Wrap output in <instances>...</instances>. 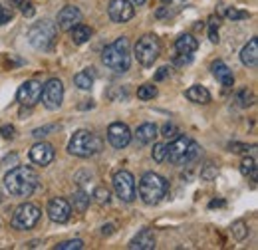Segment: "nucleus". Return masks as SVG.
Listing matches in <instances>:
<instances>
[{
  "label": "nucleus",
  "mask_w": 258,
  "mask_h": 250,
  "mask_svg": "<svg viewBox=\"0 0 258 250\" xmlns=\"http://www.w3.org/2000/svg\"><path fill=\"white\" fill-rule=\"evenodd\" d=\"M38 185L40 179L32 167H14L4 177V189L12 197H30Z\"/></svg>",
  "instance_id": "1"
},
{
  "label": "nucleus",
  "mask_w": 258,
  "mask_h": 250,
  "mask_svg": "<svg viewBox=\"0 0 258 250\" xmlns=\"http://www.w3.org/2000/svg\"><path fill=\"white\" fill-rule=\"evenodd\" d=\"M101 62L105 64V68H109L115 74H125L131 66V56H129V40L125 36L117 38L113 44L103 48L101 54Z\"/></svg>",
  "instance_id": "2"
},
{
  "label": "nucleus",
  "mask_w": 258,
  "mask_h": 250,
  "mask_svg": "<svg viewBox=\"0 0 258 250\" xmlns=\"http://www.w3.org/2000/svg\"><path fill=\"white\" fill-rule=\"evenodd\" d=\"M201 153V147L199 143L185 137V135H177L169 145H167V155L165 159L171 163V165H189L193 163L195 159Z\"/></svg>",
  "instance_id": "3"
},
{
  "label": "nucleus",
  "mask_w": 258,
  "mask_h": 250,
  "mask_svg": "<svg viewBox=\"0 0 258 250\" xmlns=\"http://www.w3.org/2000/svg\"><path fill=\"white\" fill-rule=\"evenodd\" d=\"M169 193V183L159 173H145L139 181V197L145 205H159Z\"/></svg>",
  "instance_id": "4"
},
{
  "label": "nucleus",
  "mask_w": 258,
  "mask_h": 250,
  "mask_svg": "<svg viewBox=\"0 0 258 250\" xmlns=\"http://www.w3.org/2000/svg\"><path fill=\"white\" fill-rule=\"evenodd\" d=\"M101 147H103L101 139L97 137L96 133L88 131V129H80V131H76V133L72 135L70 143H68V151H70L72 155L82 157V159H88V157L99 153Z\"/></svg>",
  "instance_id": "5"
},
{
  "label": "nucleus",
  "mask_w": 258,
  "mask_h": 250,
  "mask_svg": "<svg viewBox=\"0 0 258 250\" xmlns=\"http://www.w3.org/2000/svg\"><path fill=\"white\" fill-rule=\"evenodd\" d=\"M58 38V24L52 22V20H42V22H36L32 28L28 30V42L32 44V48L36 50H50L54 46Z\"/></svg>",
  "instance_id": "6"
},
{
  "label": "nucleus",
  "mask_w": 258,
  "mask_h": 250,
  "mask_svg": "<svg viewBox=\"0 0 258 250\" xmlns=\"http://www.w3.org/2000/svg\"><path fill=\"white\" fill-rule=\"evenodd\" d=\"M161 54V42L155 34H145L135 44V58L141 66H153Z\"/></svg>",
  "instance_id": "7"
},
{
  "label": "nucleus",
  "mask_w": 258,
  "mask_h": 250,
  "mask_svg": "<svg viewBox=\"0 0 258 250\" xmlns=\"http://www.w3.org/2000/svg\"><path fill=\"white\" fill-rule=\"evenodd\" d=\"M42 217V211L32 205V203H24V205H20L16 211H14V215H12V226L16 228V230H30L34 228L36 224H38V220Z\"/></svg>",
  "instance_id": "8"
},
{
  "label": "nucleus",
  "mask_w": 258,
  "mask_h": 250,
  "mask_svg": "<svg viewBox=\"0 0 258 250\" xmlns=\"http://www.w3.org/2000/svg\"><path fill=\"white\" fill-rule=\"evenodd\" d=\"M40 99H42L46 109L56 111L62 105V101H64V84H62V80H58V78L48 80L42 86V97Z\"/></svg>",
  "instance_id": "9"
},
{
  "label": "nucleus",
  "mask_w": 258,
  "mask_h": 250,
  "mask_svg": "<svg viewBox=\"0 0 258 250\" xmlns=\"http://www.w3.org/2000/svg\"><path fill=\"white\" fill-rule=\"evenodd\" d=\"M113 191L123 203H133L137 197V185L135 177L129 171H117L113 175Z\"/></svg>",
  "instance_id": "10"
},
{
  "label": "nucleus",
  "mask_w": 258,
  "mask_h": 250,
  "mask_svg": "<svg viewBox=\"0 0 258 250\" xmlns=\"http://www.w3.org/2000/svg\"><path fill=\"white\" fill-rule=\"evenodd\" d=\"M107 14H109L111 22L125 24L135 16V6L129 0H111L107 6Z\"/></svg>",
  "instance_id": "11"
},
{
  "label": "nucleus",
  "mask_w": 258,
  "mask_h": 250,
  "mask_svg": "<svg viewBox=\"0 0 258 250\" xmlns=\"http://www.w3.org/2000/svg\"><path fill=\"white\" fill-rule=\"evenodd\" d=\"M42 97V84L38 80H28L24 82L20 88H18V94H16V99L20 105H26V107H32L40 101Z\"/></svg>",
  "instance_id": "12"
},
{
  "label": "nucleus",
  "mask_w": 258,
  "mask_h": 250,
  "mask_svg": "<svg viewBox=\"0 0 258 250\" xmlns=\"http://www.w3.org/2000/svg\"><path fill=\"white\" fill-rule=\"evenodd\" d=\"M107 141L111 143V147L115 149H125L131 143V131L125 123L121 121H113L107 127Z\"/></svg>",
  "instance_id": "13"
},
{
  "label": "nucleus",
  "mask_w": 258,
  "mask_h": 250,
  "mask_svg": "<svg viewBox=\"0 0 258 250\" xmlns=\"http://www.w3.org/2000/svg\"><path fill=\"white\" fill-rule=\"evenodd\" d=\"M48 217L52 222H58V224H64L72 217V205L62 199V197H56L48 203Z\"/></svg>",
  "instance_id": "14"
},
{
  "label": "nucleus",
  "mask_w": 258,
  "mask_h": 250,
  "mask_svg": "<svg viewBox=\"0 0 258 250\" xmlns=\"http://www.w3.org/2000/svg\"><path fill=\"white\" fill-rule=\"evenodd\" d=\"M56 157V151H54V145L46 143V141H40L36 143L32 149H30V159L32 163L40 165V167H48Z\"/></svg>",
  "instance_id": "15"
},
{
  "label": "nucleus",
  "mask_w": 258,
  "mask_h": 250,
  "mask_svg": "<svg viewBox=\"0 0 258 250\" xmlns=\"http://www.w3.org/2000/svg\"><path fill=\"white\" fill-rule=\"evenodd\" d=\"M82 22V12L78 6H64L60 12H58V26L62 30H72L76 24Z\"/></svg>",
  "instance_id": "16"
},
{
  "label": "nucleus",
  "mask_w": 258,
  "mask_h": 250,
  "mask_svg": "<svg viewBox=\"0 0 258 250\" xmlns=\"http://www.w3.org/2000/svg\"><path fill=\"white\" fill-rule=\"evenodd\" d=\"M129 248L131 250H153L155 248V234H153V230H149V228L139 230V232L131 238Z\"/></svg>",
  "instance_id": "17"
},
{
  "label": "nucleus",
  "mask_w": 258,
  "mask_h": 250,
  "mask_svg": "<svg viewBox=\"0 0 258 250\" xmlns=\"http://www.w3.org/2000/svg\"><path fill=\"white\" fill-rule=\"evenodd\" d=\"M157 135H159L157 125L147 121V123H141L137 127V131H135V141H137L139 145H149V143H153V141L157 139Z\"/></svg>",
  "instance_id": "18"
},
{
  "label": "nucleus",
  "mask_w": 258,
  "mask_h": 250,
  "mask_svg": "<svg viewBox=\"0 0 258 250\" xmlns=\"http://www.w3.org/2000/svg\"><path fill=\"white\" fill-rule=\"evenodd\" d=\"M211 70H213V76L225 86V88H232L234 86V76H232V70L226 66L225 62H221V60H217V62L211 66Z\"/></svg>",
  "instance_id": "19"
},
{
  "label": "nucleus",
  "mask_w": 258,
  "mask_h": 250,
  "mask_svg": "<svg viewBox=\"0 0 258 250\" xmlns=\"http://www.w3.org/2000/svg\"><path fill=\"white\" fill-rule=\"evenodd\" d=\"M240 62L244 64V66H248V68H256V64H258V40L256 38H252V40L242 48V52H240Z\"/></svg>",
  "instance_id": "20"
},
{
  "label": "nucleus",
  "mask_w": 258,
  "mask_h": 250,
  "mask_svg": "<svg viewBox=\"0 0 258 250\" xmlns=\"http://www.w3.org/2000/svg\"><path fill=\"white\" fill-rule=\"evenodd\" d=\"M197 48H199V42L193 34H183L175 40V50L179 54H193L197 52Z\"/></svg>",
  "instance_id": "21"
},
{
  "label": "nucleus",
  "mask_w": 258,
  "mask_h": 250,
  "mask_svg": "<svg viewBox=\"0 0 258 250\" xmlns=\"http://www.w3.org/2000/svg\"><path fill=\"white\" fill-rule=\"evenodd\" d=\"M94 80H96L94 68H86V70H82V72H78V74L74 76V86L80 88V90H92Z\"/></svg>",
  "instance_id": "22"
},
{
  "label": "nucleus",
  "mask_w": 258,
  "mask_h": 250,
  "mask_svg": "<svg viewBox=\"0 0 258 250\" xmlns=\"http://www.w3.org/2000/svg\"><path fill=\"white\" fill-rule=\"evenodd\" d=\"M185 97L189 99V101H193V103H209L211 101V94H209V90L205 88V86H191L187 92H185Z\"/></svg>",
  "instance_id": "23"
},
{
  "label": "nucleus",
  "mask_w": 258,
  "mask_h": 250,
  "mask_svg": "<svg viewBox=\"0 0 258 250\" xmlns=\"http://www.w3.org/2000/svg\"><path fill=\"white\" fill-rule=\"evenodd\" d=\"M70 36H72V42H74L76 46H82V44H86V42L92 38V28H88V26H84V24H76V26L70 30Z\"/></svg>",
  "instance_id": "24"
},
{
  "label": "nucleus",
  "mask_w": 258,
  "mask_h": 250,
  "mask_svg": "<svg viewBox=\"0 0 258 250\" xmlns=\"http://www.w3.org/2000/svg\"><path fill=\"white\" fill-rule=\"evenodd\" d=\"M90 201H92V197H90L86 191H82V189H78V191L74 193V199H72L74 209L80 211V213H84V211L90 207Z\"/></svg>",
  "instance_id": "25"
},
{
  "label": "nucleus",
  "mask_w": 258,
  "mask_h": 250,
  "mask_svg": "<svg viewBox=\"0 0 258 250\" xmlns=\"http://www.w3.org/2000/svg\"><path fill=\"white\" fill-rule=\"evenodd\" d=\"M240 173L244 177H250L252 181H256V159L254 157H244L240 161Z\"/></svg>",
  "instance_id": "26"
},
{
  "label": "nucleus",
  "mask_w": 258,
  "mask_h": 250,
  "mask_svg": "<svg viewBox=\"0 0 258 250\" xmlns=\"http://www.w3.org/2000/svg\"><path fill=\"white\" fill-rule=\"evenodd\" d=\"M230 232H232V236H234L236 240H244V238L248 236V226H246L244 220H236V222H232Z\"/></svg>",
  "instance_id": "27"
},
{
  "label": "nucleus",
  "mask_w": 258,
  "mask_h": 250,
  "mask_svg": "<svg viewBox=\"0 0 258 250\" xmlns=\"http://www.w3.org/2000/svg\"><path fill=\"white\" fill-rule=\"evenodd\" d=\"M236 103H238L240 107H250V105H254V94L248 92V90H240V92L236 94Z\"/></svg>",
  "instance_id": "28"
},
{
  "label": "nucleus",
  "mask_w": 258,
  "mask_h": 250,
  "mask_svg": "<svg viewBox=\"0 0 258 250\" xmlns=\"http://www.w3.org/2000/svg\"><path fill=\"white\" fill-rule=\"evenodd\" d=\"M137 97H139V99H143V101L153 99V97H157V88H155V86H151V84H145V86H141V88L137 90Z\"/></svg>",
  "instance_id": "29"
},
{
  "label": "nucleus",
  "mask_w": 258,
  "mask_h": 250,
  "mask_svg": "<svg viewBox=\"0 0 258 250\" xmlns=\"http://www.w3.org/2000/svg\"><path fill=\"white\" fill-rule=\"evenodd\" d=\"M92 199L96 201L97 205H107L111 197H109V191L105 187H97L96 191H94V195H92Z\"/></svg>",
  "instance_id": "30"
},
{
  "label": "nucleus",
  "mask_w": 258,
  "mask_h": 250,
  "mask_svg": "<svg viewBox=\"0 0 258 250\" xmlns=\"http://www.w3.org/2000/svg\"><path fill=\"white\" fill-rule=\"evenodd\" d=\"M226 18H228V20H232V22H236V20H246V18H250V14H248L246 10L228 8V10H226Z\"/></svg>",
  "instance_id": "31"
},
{
  "label": "nucleus",
  "mask_w": 258,
  "mask_h": 250,
  "mask_svg": "<svg viewBox=\"0 0 258 250\" xmlns=\"http://www.w3.org/2000/svg\"><path fill=\"white\" fill-rule=\"evenodd\" d=\"M84 248V240L82 238H74V240H66V242H60L56 250H82Z\"/></svg>",
  "instance_id": "32"
},
{
  "label": "nucleus",
  "mask_w": 258,
  "mask_h": 250,
  "mask_svg": "<svg viewBox=\"0 0 258 250\" xmlns=\"http://www.w3.org/2000/svg\"><path fill=\"white\" fill-rule=\"evenodd\" d=\"M151 155H153V159H155L157 163H163V161H165V155H167V145H165V143H155Z\"/></svg>",
  "instance_id": "33"
},
{
  "label": "nucleus",
  "mask_w": 258,
  "mask_h": 250,
  "mask_svg": "<svg viewBox=\"0 0 258 250\" xmlns=\"http://www.w3.org/2000/svg\"><path fill=\"white\" fill-rule=\"evenodd\" d=\"M161 135L165 139H175V137L179 135V127L175 123H165L161 129Z\"/></svg>",
  "instance_id": "34"
},
{
  "label": "nucleus",
  "mask_w": 258,
  "mask_h": 250,
  "mask_svg": "<svg viewBox=\"0 0 258 250\" xmlns=\"http://www.w3.org/2000/svg\"><path fill=\"white\" fill-rule=\"evenodd\" d=\"M56 129V125H46V127H38V129H34L32 135L36 139H40V137H46V135H50V131H54Z\"/></svg>",
  "instance_id": "35"
},
{
  "label": "nucleus",
  "mask_w": 258,
  "mask_h": 250,
  "mask_svg": "<svg viewBox=\"0 0 258 250\" xmlns=\"http://www.w3.org/2000/svg\"><path fill=\"white\" fill-rule=\"evenodd\" d=\"M219 175V171H217V167H207L203 173H201V179L203 181H213L215 177Z\"/></svg>",
  "instance_id": "36"
},
{
  "label": "nucleus",
  "mask_w": 258,
  "mask_h": 250,
  "mask_svg": "<svg viewBox=\"0 0 258 250\" xmlns=\"http://www.w3.org/2000/svg\"><path fill=\"white\" fill-rule=\"evenodd\" d=\"M14 133H16L14 125H2V127H0V135H2L4 139H14Z\"/></svg>",
  "instance_id": "37"
},
{
  "label": "nucleus",
  "mask_w": 258,
  "mask_h": 250,
  "mask_svg": "<svg viewBox=\"0 0 258 250\" xmlns=\"http://www.w3.org/2000/svg\"><path fill=\"white\" fill-rule=\"evenodd\" d=\"M248 149H252V147H248V145H244V143H230V145H228V151H232V153H244V151H248Z\"/></svg>",
  "instance_id": "38"
},
{
  "label": "nucleus",
  "mask_w": 258,
  "mask_h": 250,
  "mask_svg": "<svg viewBox=\"0 0 258 250\" xmlns=\"http://www.w3.org/2000/svg\"><path fill=\"white\" fill-rule=\"evenodd\" d=\"M10 20H12V12H10L8 8L0 6V26H4V24L10 22Z\"/></svg>",
  "instance_id": "39"
},
{
  "label": "nucleus",
  "mask_w": 258,
  "mask_h": 250,
  "mask_svg": "<svg viewBox=\"0 0 258 250\" xmlns=\"http://www.w3.org/2000/svg\"><path fill=\"white\" fill-rule=\"evenodd\" d=\"M22 14L26 16V18H32L34 14H36V8H34V4H30L28 0L22 4Z\"/></svg>",
  "instance_id": "40"
},
{
  "label": "nucleus",
  "mask_w": 258,
  "mask_h": 250,
  "mask_svg": "<svg viewBox=\"0 0 258 250\" xmlns=\"http://www.w3.org/2000/svg\"><path fill=\"white\" fill-rule=\"evenodd\" d=\"M169 74H171V70L165 66V68H159L157 70V74H155V82H163L165 78H169Z\"/></svg>",
  "instance_id": "41"
},
{
  "label": "nucleus",
  "mask_w": 258,
  "mask_h": 250,
  "mask_svg": "<svg viewBox=\"0 0 258 250\" xmlns=\"http://www.w3.org/2000/svg\"><path fill=\"white\" fill-rule=\"evenodd\" d=\"M209 40H211L213 44H219V30L215 28V24L209 28Z\"/></svg>",
  "instance_id": "42"
},
{
  "label": "nucleus",
  "mask_w": 258,
  "mask_h": 250,
  "mask_svg": "<svg viewBox=\"0 0 258 250\" xmlns=\"http://www.w3.org/2000/svg\"><path fill=\"white\" fill-rule=\"evenodd\" d=\"M191 60H193V54H179L175 58V64H189Z\"/></svg>",
  "instance_id": "43"
},
{
  "label": "nucleus",
  "mask_w": 258,
  "mask_h": 250,
  "mask_svg": "<svg viewBox=\"0 0 258 250\" xmlns=\"http://www.w3.org/2000/svg\"><path fill=\"white\" fill-rule=\"evenodd\" d=\"M113 228H115L113 224H105V226H103V230H101V234H103V236H107V234H111V232H113Z\"/></svg>",
  "instance_id": "44"
},
{
  "label": "nucleus",
  "mask_w": 258,
  "mask_h": 250,
  "mask_svg": "<svg viewBox=\"0 0 258 250\" xmlns=\"http://www.w3.org/2000/svg\"><path fill=\"white\" fill-rule=\"evenodd\" d=\"M209 207H211V209H217V207H225V201H211V203H209Z\"/></svg>",
  "instance_id": "45"
},
{
  "label": "nucleus",
  "mask_w": 258,
  "mask_h": 250,
  "mask_svg": "<svg viewBox=\"0 0 258 250\" xmlns=\"http://www.w3.org/2000/svg\"><path fill=\"white\" fill-rule=\"evenodd\" d=\"M165 4H169V6H173V4H181V2H185V0H161Z\"/></svg>",
  "instance_id": "46"
},
{
  "label": "nucleus",
  "mask_w": 258,
  "mask_h": 250,
  "mask_svg": "<svg viewBox=\"0 0 258 250\" xmlns=\"http://www.w3.org/2000/svg\"><path fill=\"white\" fill-rule=\"evenodd\" d=\"M129 2H131L133 6H141V4H145L147 0H129Z\"/></svg>",
  "instance_id": "47"
},
{
  "label": "nucleus",
  "mask_w": 258,
  "mask_h": 250,
  "mask_svg": "<svg viewBox=\"0 0 258 250\" xmlns=\"http://www.w3.org/2000/svg\"><path fill=\"white\" fill-rule=\"evenodd\" d=\"M26 0H12V4H16V6H22Z\"/></svg>",
  "instance_id": "48"
}]
</instances>
